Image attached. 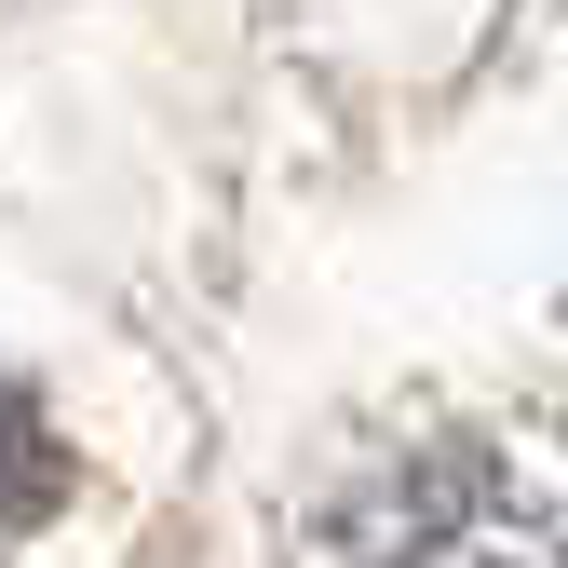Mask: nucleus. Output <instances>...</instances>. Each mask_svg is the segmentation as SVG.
Returning a JSON list of instances; mask_svg holds the SVG:
<instances>
[{"label": "nucleus", "mask_w": 568, "mask_h": 568, "mask_svg": "<svg viewBox=\"0 0 568 568\" xmlns=\"http://www.w3.org/2000/svg\"><path fill=\"white\" fill-rule=\"evenodd\" d=\"M325 568H568V487L515 434L434 419L338 474Z\"/></svg>", "instance_id": "obj_1"}, {"label": "nucleus", "mask_w": 568, "mask_h": 568, "mask_svg": "<svg viewBox=\"0 0 568 568\" xmlns=\"http://www.w3.org/2000/svg\"><path fill=\"white\" fill-rule=\"evenodd\" d=\"M68 474H82V460H68L54 406H41L14 366H0V541H14V528H41V515L68 501Z\"/></svg>", "instance_id": "obj_2"}]
</instances>
